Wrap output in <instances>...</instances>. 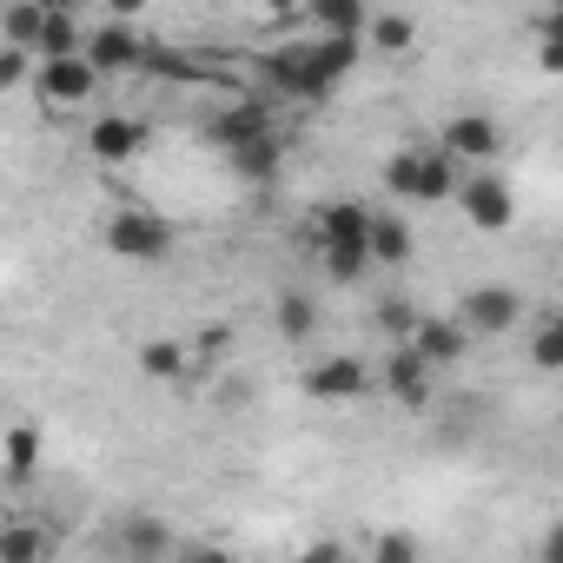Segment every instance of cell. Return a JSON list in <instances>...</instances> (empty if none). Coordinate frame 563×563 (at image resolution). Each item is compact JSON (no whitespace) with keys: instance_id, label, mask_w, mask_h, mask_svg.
Masks as SVG:
<instances>
[{"instance_id":"9a60e30c","label":"cell","mask_w":563,"mask_h":563,"mask_svg":"<svg viewBox=\"0 0 563 563\" xmlns=\"http://www.w3.org/2000/svg\"><path fill=\"white\" fill-rule=\"evenodd\" d=\"M225 166H232L245 186H272L278 166H286V140H278V133H258V140H245V146H232Z\"/></svg>"},{"instance_id":"7c38bea8","label":"cell","mask_w":563,"mask_h":563,"mask_svg":"<svg viewBox=\"0 0 563 563\" xmlns=\"http://www.w3.org/2000/svg\"><path fill=\"white\" fill-rule=\"evenodd\" d=\"M258 133H278V120H272L265 100H239V107H219V113L206 120V140H212L219 153H232V146H245V140H258Z\"/></svg>"},{"instance_id":"ba28073f","label":"cell","mask_w":563,"mask_h":563,"mask_svg":"<svg viewBox=\"0 0 563 563\" xmlns=\"http://www.w3.org/2000/svg\"><path fill=\"white\" fill-rule=\"evenodd\" d=\"M378 385H385L405 411H424V405H431V391H438V365H431L411 339H398V345H391V358H385V372H378Z\"/></svg>"},{"instance_id":"2e32d148","label":"cell","mask_w":563,"mask_h":563,"mask_svg":"<svg viewBox=\"0 0 563 563\" xmlns=\"http://www.w3.org/2000/svg\"><path fill=\"white\" fill-rule=\"evenodd\" d=\"M272 325H278V339L286 345H306V339H319V299L312 292H278V306H272Z\"/></svg>"},{"instance_id":"e0dca14e","label":"cell","mask_w":563,"mask_h":563,"mask_svg":"<svg viewBox=\"0 0 563 563\" xmlns=\"http://www.w3.org/2000/svg\"><path fill=\"white\" fill-rule=\"evenodd\" d=\"M306 21H312V34H358L365 41L372 8L365 0H306Z\"/></svg>"},{"instance_id":"e575fe53","label":"cell","mask_w":563,"mask_h":563,"mask_svg":"<svg viewBox=\"0 0 563 563\" xmlns=\"http://www.w3.org/2000/svg\"><path fill=\"white\" fill-rule=\"evenodd\" d=\"M34 8H67V0H34Z\"/></svg>"},{"instance_id":"ac0fdd59","label":"cell","mask_w":563,"mask_h":563,"mask_svg":"<svg viewBox=\"0 0 563 563\" xmlns=\"http://www.w3.org/2000/svg\"><path fill=\"white\" fill-rule=\"evenodd\" d=\"M80 47H87V27H80V14H74V0H67V8H47L34 54H41V60H54V54H80Z\"/></svg>"},{"instance_id":"8fae6325","label":"cell","mask_w":563,"mask_h":563,"mask_svg":"<svg viewBox=\"0 0 563 563\" xmlns=\"http://www.w3.org/2000/svg\"><path fill=\"white\" fill-rule=\"evenodd\" d=\"M438 146H444L451 159H464V166H484V159H497L504 126H497L490 113H451V120L438 126Z\"/></svg>"},{"instance_id":"4316f807","label":"cell","mask_w":563,"mask_h":563,"mask_svg":"<svg viewBox=\"0 0 563 563\" xmlns=\"http://www.w3.org/2000/svg\"><path fill=\"white\" fill-rule=\"evenodd\" d=\"M41 21H47V8H34V0H8V41L34 47L41 41Z\"/></svg>"},{"instance_id":"f1b7e54d","label":"cell","mask_w":563,"mask_h":563,"mask_svg":"<svg viewBox=\"0 0 563 563\" xmlns=\"http://www.w3.org/2000/svg\"><path fill=\"white\" fill-rule=\"evenodd\" d=\"M411 556H418V537H405V530H391V537L372 543V563H411Z\"/></svg>"},{"instance_id":"277c9868","label":"cell","mask_w":563,"mask_h":563,"mask_svg":"<svg viewBox=\"0 0 563 563\" xmlns=\"http://www.w3.org/2000/svg\"><path fill=\"white\" fill-rule=\"evenodd\" d=\"M100 239H107V252L126 258V265H159V258L173 252V219H159V212H146V206H120V212L100 225Z\"/></svg>"},{"instance_id":"9c48e42d","label":"cell","mask_w":563,"mask_h":563,"mask_svg":"<svg viewBox=\"0 0 563 563\" xmlns=\"http://www.w3.org/2000/svg\"><path fill=\"white\" fill-rule=\"evenodd\" d=\"M87 60L107 74V80H120V74H140L146 67V34L133 27V21H100L93 34H87Z\"/></svg>"},{"instance_id":"d4e9b609","label":"cell","mask_w":563,"mask_h":563,"mask_svg":"<svg viewBox=\"0 0 563 563\" xmlns=\"http://www.w3.org/2000/svg\"><path fill=\"white\" fill-rule=\"evenodd\" d=\"M47 556V537L34 523H8L0 530V563H41Z\"/></svg>"},{"instance_id":"5b68a950","label":"cell","mask_w":563,"mask_h":563,"mask_svg":"<svg viewBox=\"0 0 563 563\" xmlns=\"http://www.w3.org/2000/svg\"><path fill=\"white\" fill-rule=\"evenodd\" d=\"M100 67L87 60V47L80 54H54V60H41V74H34V93H41V107L47 113H67V107H87L93 93H100Z\"/></svg>"},{"instance_id":"1f68e13d","label":"cell","mask_w":563,"mask_h":563,"mask_svg":"<svg viewBox=\"0 0 563 563\" xmlns=\"http://www.w3.org/2000/svg\"><path fill=\"white\" fill-rule=\"evenodd\" d=\"M100 8H107V14H113V21H140V14H146V8H153V0H100Z\"/></svg>"},{"instance_id":"44dd1931","label":"cell","mask_w":563,"mask_h":563,"mask_svg":"<svg viewBox=\"0 0 563 563\" xmlns=\"http://www.w3.org/2000/svg\"><path fill=\"white\" fill-rule=\"evenodd\" d=\"M140 372H146V378H186V372H192V345H179V339H146V345H140Z\"/></svg>"},{"instance_id":"83f0119b","label":"cell","mask_w":563,"mask_h":563,"mask_svg":"<svg viewBox=\"0 0 563 563\" xmlns=\"http://www.w3.org/2000/svg\"><path fill=\"white\" fill-rule=\"evenodd\" d=\"M232 352V325H206L199 339H192V365H219Z\"/></svg>"},{"instance_id":"484cf974","label":"cell","mask_w":563,"mask_h":563,"mask_svg":"<svg viewBox=\"0 0 563 563\" xmlns=\"http://www.w3.org/2000/svg\"><path fill=\"white\" fill-rule=\"evenodd\" d=\"M530 365H537V372H563V325H556V319H543V325L530 332Z\"/></svg>"},{"instance_id":"836d02e7","label":"cell","mask_w":563,"mask_h":563,"mask_svg":"<svg viewBox=\"0 0 563 563\" xmlns=\"http://www.w3.org/2000/svg\"><path fill=\"white\" fill-rule=\"evenodd\" d=\"M543 563H563V523H550V537H543Z\"/></svg>"},{"instance_id":"3957f363","label":"cell","mask_w":563,"mask_h":563,"mask_svg":"<svg viewBox=\"0 0 563 563\" xmlns=\"http://www.w3.org/2000/svg\"><path fill=\"white\" fill-rule=\"evenodd\" d=\"M464 159H451L438 140L424 146H405V153H391L385 159V192L391 199H405V206H444V199H457V186H464Z\"/></svg>"},{"instance_id":"7402d4cb","label":"cell","mask_w":563,"mask_h":563,"mask_svg":"<svg viewBox=\"0 0 563 563\" xmlns=\"http://www.w3.org/2000/svg\"><path fill=\"white\" fill-rule=\"evenodd\" d=\"M372 258H378V265H405V258H411V225H405L398 212H378V219H372Z\"/></svg>"},{"instance_id":"7a4b0ae2","label":"cell","mask_w":563,"mask_h":563,"mask_svg":"<svg viewBox=\"0 0 563 563\" xmlns=\"http://www.w3.org/2000/svg\"><path fill=\"white\" fill-rule=\"evenodd\" d=\"M372 206L365 199H325L312 212V245H319V272L332 286H358V278L378 265L372 258Z\"/></svg>"},{"instance_id":"4fadbf2b","label":"cell","mask_w":563,"mask_h":563,"mask_svg":"<svg viewBox=\"0 0 563 563\" xmlns=\"http://www.w3.org/2000/svg\"><path fill=\"white\" fill-rule=\"evenodd\" d=\"M87 153H93L100 166H126V159H140V153H146V120H133V113H107V120H93Z\"/></svg>"},{"instance_id":"ffe728a7","label":"cell","mask_w":563,"mask_h":563,"mask_svg":"<svg viewBox=\"0 0 563 563\" xmlns=\"http://www.w3.org/2000/svg\"><path fill=\"white\" fill-rule=\"evenodd\" d=\"M365 47H372V54H385V60H405V54L418 47V27H411V14H372V27H365Z\"/></svg>"},{"instance_id":"4dcf8cb0","label":"cell","mask_w":563,"mask_h":563,"mask_svg":"<svg viewBox=\"0 0 563 563\" xmlns=\"http://www.w3.org/2000/svg\"><path fill=\"white\" fill-rule=\"evenodd\" d=\"M252 8H258L265 21H292V14H306V0H252Z\"/></svg>"},{"instance_id":"52a82bcc","label":"cell","mask_w":563,"mask_h":563,"mask_svg":"<svg viewBox=\"0 0 563 563\" xmlns=\"http://www.w3.org/2000/svg\"><path fill=\"white\" fill-rule=\"evenodd\" d=\"M306 398H319V405H358L365 391H372V365L358 358V352H325V358H312L306 365Z\"/></svg>"},{"instance_id":"6da1fadb","label":"cell","mask_w":563,"mask_h":563,"mask_svg":"<svg viewBox=\"0 0 563 563\" xmlns=\"http://www.w3.org/2000/svg\"><path fill=\"white\" fill-rule=\"evenodd\" d=\"M365 60V41L358 34H312V41H292V47H272L258 60V80L278 93V100H332Z\"/></svg>"},{"instance_id":"cb8c5ba5","label":"cell","mask_w":563,"mask_h":563,"mask_svg":"<svg viewBox=\"0 0 563 563\" xmlns=\"http://www.w3.org/2000/svg\"><path fill=\"white\" fill-rule=\"evenodd\" d=\"M34 74H41V54H34V47H21V41L0 47V93H21Z\"/></svg>"},{"instance_id":"f546056e","label":"cell","mask_w":563,"mask_h":563,"mask_svg":"<svg viewBox=\"0 0 563 563\" xmlns=\"http://www.w3.org/2000/svg\"><path fill=\"white\" fill-rule=\"evenodd\" d=\"M537 74H550V80H563V41H550V34H537Z\"/></svg>"},{"instance_id":"d6a6232c","label":"cell","mask_w":563,"mask_h":563,"mask_svg":"<svg viewBox=\"0 0 563 563\" xmlns=\"http://www.w3.org/2000/svg\"><path fill=\"white\" fill-rule=\"evenodd\" d=\"M537 34H550V41H563V0H550V8H543V21H537Z\"/></svg>"},{"instance_id":"5bb4252c","label":"cell","mask_w":563,"mask_h":563,"mask_svg":"<svg viewBox=\"0 0 563 563\" xmlns=\"http://www.w3.org/2000/svg\"><path fill=\"white\" fill-rule=\"evenodd\" d=\"M411 345H418V352L444 372V365H464V352L477 345V332L451 312V319H418V325H411Z\"/></svg>"},{"instance_id":"603a6c76","label":"cell","mask_w":563,"mask_h":563,"mask_svg":"<svg viewBox=\"0 0 563 563\" xmlns=\"http://www.w3.org/2000/svg\"><path fill=\"white\" fill-rule=\"evenodd\" d=\"M166 550H173V530L153 523V517H133L120 530V556H166Z\"/></svg>"},{"instance_id":"30bf717a","label":"cell","mask_w":563,"mask_h":563,"mask_svg":"<svg viewBox=\"0 0 563 563\" xmlns=\"http://www.w3.org/2000/svg\"><path fill=\"white\" fill-rule=\"evenodd\" d=\"M457 319H464L477 339H504V332H517L523 299H517L510 286H471V292L457 299Z\"/></svg>"},{"instance_id":"d590c367","label":"cell","mask_w":563,"mask_h":563,"mask_svg":"<svg viewBox=\"0 0 563 563\" xmlns=\"http://www.w3.org/2000/svg\"><path fill=\"white\" fill-rule=\"evenodd\" d=\"M556 325H563V306H556Z\"/></svg>"},{"instance_id":"8992f818","label":"cell","mask_w":563,"mask_h":563,"mask_svg":"<svg viewBox=\"0 0 563 563\" xmlns=\"http://www.w3.org/2000/svg\"><path fill=\"white\" fill-rule=\"evenodd\" d=\"M457 212H464L471 232H510V219H517V192H510L497 173L471 166L464 186H457Z\"/></svg>"},{"instance_id":"d6986e66","label":"cell","mask_w":563,"mask_h":563,"mask_svg":"<svg viewBox=\"0 0 563 563\" xmlns=\"http://www.w3.org/2000/svg\"><path fill=\"white\" fill-rule=\"evenodd\" d=\"M0 471H8V484H27L41 471V431L34 424H8V438H0Z\"/></svg>"}]
</instances>
